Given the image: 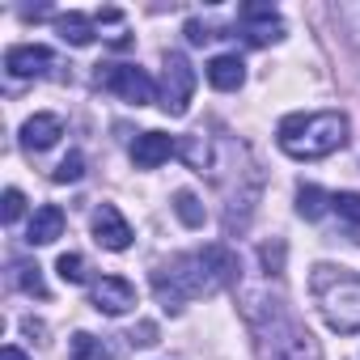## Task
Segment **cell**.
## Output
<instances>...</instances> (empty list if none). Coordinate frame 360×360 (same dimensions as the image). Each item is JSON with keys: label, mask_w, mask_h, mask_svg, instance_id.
I'll return each instance as SVG.
<instances>
[{"label": "cell", "mask_w": 360, "mask_h": 360, "mask_svg": "<svg viewBox=\"0 0 360 360\" xmlns=\"http://www.w3.org/2000/svg\"><path fill=\"white\" fill-rule=\"evenodd\" d=\"M89 305H94L98 314L119 318V314H127V309L136 305V288H131L123 276H102V280L89 288Z\"/></svg>", "instance_id": "cell-7"}, {"label": "cell", "mask_w": 360, "mask_h": 360, "mask_svg": "<svg viewBox=\"0 0 360 360\" xmlns=\"http://www.w3.org/2000/svg\"><path fill=\"white\" fill-rule=\"evenodd\" d=\"M276 140L288 157L297 161H318L330 157L335 148L347 144V119L339 110H314V115H288L276 127Z\"/></svg>", "instance_id": "cell-1"}, {"label": "cell", "mask_w": 360, "mask_h": 360, "mask_svg": "<svg viewBox=\"0 0 360 360\" xmlns=\"http://www.w3.org/2000/svg\"><path fill=\"white\" fill-rule=\"evenodd\" d=\"M51 64H56V56H51L47 47H39V43H22V47H9V51H5V72L18 77V81L43 77Z\"/></svg>", "instance_id": "cell-9"}, {"label": "cell", "mask_w": 360, "mask_h": 360, "mask_svg": "<svg viewBox=\"0 0 360 360\" xmlns=\"http://www.w3.org/2000/svg\"><path fill=\"white\" fill-rule=\"evenodd\" d=\"M153 292H157V301H161L169 314H178L191 297L212 292V288H208V276H204V267H200V255H183V259H174L169 267H157V271H153Z\"/></svg>", "instance_id": "cell-3"}, {"label": "cell", "mask_w": 360, "mask_h": 360, "mask_svg": "<svg viewBox=\"0 0 360 360\" xmlns=\"http://www.w3.org/2000/svg\"><path fill=\"white\" fill-rule=\"evenodd\" d=\"M271 360H322V347H318V339H314L305 326H297V322H288V318H276Z\"/></svg>", "instance_id": "cell-6"}, {"label": "cell", "mask_w": 360, "mask_h": 360, "mask_svg": "<svg viewBox=\"0 0 360 360\" xmlns=\"http://www.w3.org/2000/svg\"><path fill=\"white\" fill-rule=\"evenodd\" d=\"M195 94V68L183 51H165V72H161V110L169 119H183L191 110Z\"/></svg>", "instance_id": "cell-4"}, {"label": "cell", "mask_w": 360, "mask_h": 360, "mask_svg": "<svg viewBox=\"0 0 360 360\" xmlns=\"http://www.w3.org/2000/svg\"><path fill=\"white\" fill-rule=\"evenodd\" d=\"M81 174H85V157H81V153H68V157L51 169V183H60V187H64V183H77Z\"/></svg>", "instance_id": "cell-22"}, {"label": "cell", "mask_w": 360, "mask_h": 360, "mask_svg": "<svg viewBox=\"0 0 360 360\" xmlns=\"http://www.w3.org/2000/svg\"><path fill=\"white\" fill-rule=\"evenodd\" d=\"M259 259H263V267L276 276V271H284V242L276 238V242H263V250H259Z\"/></svg>", "instance_id": "cell-24"}, {"label": "cell", "mask_w": 360, "mask_h": 360, "mask_svg": "<svg viewBox=\"0 0 360 360\" xmlns=\"http://www.w3.org/2000/svg\"><path fill=\"white\" fill-rule=\"evenodd\" d=\"M56 26H60V39L72 43V47H89L94 43V22L85 13H64Z\"/></svg>", "instance_id": "cell-15"}, {"label": "cell", "mask_w": 360, "mask_h": 360, "mask_svg": "<svg viewBox=\"0 0 360 360\" xmlns=\"http://www.w3.org/2000/svg\"><path fill=\"white\" fill-rule=\"evenodd\" d=\"M13 284H18L22 292H30V297L47 301V284H43V271H39V263H13Z\"/></svg>", "instance_id": "cell-18"}, {"label": "cell", "mask_w": 360, "mask_h": 360, "mask_svg": "<svg viewBox=\"0 0 360 360\" xmlns=\"http://www.w3.org/2000/svg\"><path fill=\"white\" fill-rule=\"evenodd\" d=\"M102 89H110V94H119L123 102H131V106H148V102H157V85H153V77L144 72V68H136V64H98V77H94Z\"/></svg>", "instance_id": "cell-5"}, {"label": "cell", "mask_w": 360, "mask_h": 360, "mask_svg": "<svg viewBox=\"0 0 360 360\" xmlns=\"http://www.w3.org/2000/svg\"><path fill=\"white\" fill-rule=\"evenodd\" d=\"M339 22L347 26V34H352V43L360 47V5H339Z\"/></svg>", "instance_id": "cell-27"}, {"label": "cell", "mask_w": 360, "mask_h": 360, "mask_svg": "<svg viewBox=\"0 0 360 360\" xmlns=\"http://www.w3.org/2000/svg\"><path fill=\"white\" fill-rule=\"evenodd\" d=\"M178 153H183V161H187L191 169H200V174L212 165V148H208L204 131H191V136H183V140H178Z\"/></svg>", "instance_id": "cell-16"}, {"label": "cell", "mask_w": 360, "mask_h": 360, "mask_svg": "<svg viewBox=\"0 0 360 360\" xmlns=\"http://www.w3.org/2000/svg\"><path fill=\"white\" fill-rule=\"evenodd\" d=\"M330 208H335L343 221L360 225V195H356V191H339V195H330Z\"/></svg>", "instance_id": "cell-23"}, {"label": "cell", "mask_w": 360, "mask_h": 360, "mask_svg": "<svg viewBox=\"0 0 360 360\" xmlns=\"http://www.w3.org/2000/svg\"><path fill=\"white\" fill-rule=\"evenodd\" d=\"M174 153H178V140L165 136V131H140L136 144H131V161H136V169H157V165L169 161Z\"/></svg>", "instance_id": "cell-11"}, {"label": "cell", "mask_w": 360, "mask_h": 360, "mask_svg": "<svg viewBox=\"0 0 360 360\" xmlns=\"http://www.w3.org/2000/svg\"><path fill=\"white\" fill-rule=\"evenodd\" d=\"M326 208H330V195H326L322 187H314V183H301V187H297V212H301L305 221H318Z\"/></svg>", "instance_id": "cell-17"}, {"label": "cell", "mask_w": 360, "mask_h": 360, "mask_svg": "<svg viewBox=\"0 0 360 360\" xmlns=\"http://www.w3.org/2000/svg\"><path fill=\"white\" fill-rule=\"evenodd\" d=\"M131 343H157V326H153V322H144V326L131 335Z\"/></svg>", "instance_id": "cell-28"}, {"label": "cell", "mask_w": 360, "mask_h": 360, "mask_svg": "<svg viewBox=\"0 0 360 360\" xmlns=\"http://www.w3.org/2000/svg\"><path fill=\"white\" fill-rule=\"evenodd\" d=\"M174 212H178V221H183L187 229H200V225H204V204H200V195H191V191H178V195H174Z\"/></svg>", "instance_id": "cell-19"}, {"label": "cell", "mask_w": 360, "mask_h": 360, "mask_svg": "<svg viewBox=\"0 0 360 360\" xmlns=\"http://www.w3.org/2000/svg\"><path fill=\"white\" fill-rule=\"evenodd\" d=\"M183 34H187V43H191V47H204V43L221 39V30H212V26H204V22H187V26H183Z\"/></svg>", "instance_id": "cell-25"}, {"label": "cell", "mask_w": 360, "mask_h": 360, "mask_svg": "<svg viewBox=\"0 0 360 360\" xmlns=\"http://www.w3.org/2000/svg\"><path fill=\"white\" fill-rule=\"evenodd\" d=\"M56 271H60V280H64V284H85V280H89V267H85V259H81V255H60Z\"/></svg>", "instance_id": "cell-21"}, {"label": "cell", "mask_w": 360, "mask_h": 360, "mask_svg": "<svg viewBox=\"0 0 360 360\" xmlns=\"http://www.w3.org/2000/svg\"><path fill=\"white\" fill-rule=\"evenodd\" d=\"M64 233V212L56 204H43L34 217H30V229H26V242L30 246H51L56 238Z\"/></svg>", "instance_id": "cell-14"}, {"label": "cell", "mask_w": 360, "mask_h": 360, "mask_svg": "<svg viewBox=\"0 0 360 360\" xmlns=\"http://www.w3.org/2000/svg\"><path fill=\"white\" fill-rule=\"evenodd\" d=\"M309 288H314L318 309H322L330 330H339V335H356L360 330V276L356 271L318 263L314 276H309Z\"/></svg>", "instance_id": "cell-2"}, {"label": "cell", "mask_w": 360, "mask_h": 360, "mask_svg": "<svg viewBox=\"0 0 360 360\" xmlns=\"http://www.w3.org/2000/svg\"><path fill=\"white\" fill-rule=\"evenodd\" d=\"M238 22H242L246 39H250L255 47L284 39V22H280V13H276L271 5H242V9H238Z\"/></svg>", "instance_id": "cell-8"}, {"label": "cell", "mask_w": 360, "mask_h": 360, "mask_svg": "<svg viewBox=\"0 0 360 360\" xmlns=\"http://www.w3.org/2000/svg\"><path fill=\"white\" fill-rule=\"evenodd\" d=\"M94 242L106 250H127L131 246V225L123 221V212L115 204H102L94 212Z\"/></svg>", "instance_id": "cell-10"}, {"label": "cell", "mask_w": 360, "mask_h": 360, "mask_svg": "<svg viewBox=\"0 0 360 360\" xmlns=\"http://www.w3.org/2000/svg\"><path fill=\"white\" fill-rule=\"evenodd\" d=\"M22 326H26V335H47V326H43V322H34V318H26Z\"/></svg>", "instance_id": "cell-30"}, {"label": "cell", "mask_w": 360, "mask_h": 360, "mask_svg": "<svg viewBox=\"0 0 360 360\" xmlns=\"http://www.w3.org/2000/svg\"><path fill=\"white\" fill-rule=\"evenodd\" d=\"M60 136H64V119L60 115H30L22 123V148H30V153L51 148Z\"/></svg>", "instance_id": "cell-12"}, {"label": "cell", "mask_w": 360, "mask_h": 360, "mask_svg": "<svg viewBox=\"0 0 360 360\" xmlns=\"http://www.w3.org/2000/svg\"><path fill=\"white\" fill-rule=\"evenodd\" d=\"M242 81H246L242 56H212V60H208V85H212V89L229 94V89H242Z\"/></svg>", "instance_id": "cell-13"}, {"label": "cell", "mask_w": 360, "mask_h": 360, "mask_svg": "<svg viewBox=\"0 0 360 360\" xmlns=\"http://www.w3.org/2000/svg\"><path fill=\"white\" fill-rule=\"evenodd\" d=\"M0 360H30V356H26V352H22V347H13V343H9V347H5V352H0Z\"/></svg>", "instance_id": "cell-29"}, {"label": "cell", "mask_w": 360, "mask_h": 360, "mask_svg": "<svg viewBox=\"0 0 360 360\" xmlns=\"http://www.w3.org/2000/svg\"><path fill=\"white\" fill-rule=\"evenodd\" d=\"M22 212H26V195H22L18 187H9V191H5V225H18Z\"/></svg>", "instance_id": "cell-26"}, {"label": "cell", "mask_w": 360, "mask_h": 360, "mask_svg": "<svg viewBox=\"0 0 360 360\" xmlns=\"http://www.w3.org/2000/svg\"><path fill=\"white\" fill-rule=\"evenodd\" d=\"M72 360H110V347L102 339H94L89 330L72 335Z\"/></svg>", "instance_id": "cell-20"}]
</instances>
